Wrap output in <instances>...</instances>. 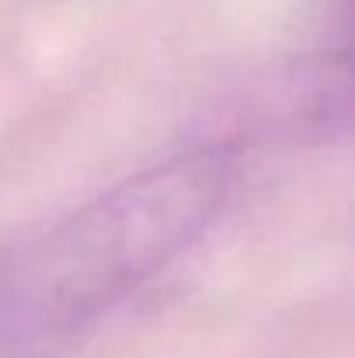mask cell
Returning a JSON list of instances; mask_svg holds the SVG:
<instances>
[{
  "label": "cell",
  "instance_id": "6da1fadb",
  "mask_svg": "<svg viewBox=\"0 0 355 358\" xmlns=\"http://www.w3.org/2000/svg\"><path fill=\"white\" fill-rule=\"evenodd\" d=\"M237 150L192 143L118 185L39 237L0 254V324L74 341L139 285L209 234L234 195Z\"/></svg>",
  "mask_w": 355,
  "mask_h": 358
},
{
  "label": "cell",
  "instance_id": "7a4b0ae2",
  "mask_svg": "<svg viewBox=\"0 0 355 358\" xmlns=\"http://www.w3.org/2000/svg\"><path fill=\"white\" fill-rule=\"evenodd\" d=\"M70 341L0 324V358H56Z\"/></svg>",
  "mask_w": 355,
  "mask_h": 358
}]
</instances>
